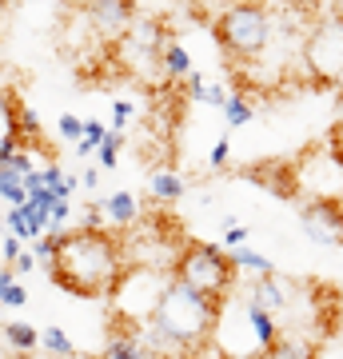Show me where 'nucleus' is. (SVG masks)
<instances>
[{
  "instance_id": "nucleus-1",
  "label": "nucleus",
  "mask_w": 343,
  "mask_h": 359,
  "mask_svg": "<svg viewBox=\"0 0 343 359\" xmlns=\"http://www.w3.org/2000/svg\"><path fill=\"white\" fill-rule=\"evenodd\" d=\"M128 271V248L112 228H68L60 231L56 256L48 259L52 283L80 299H108Z\"/></svg>"
},
{
  "instance_id": "nucleus-2",
  "label": "nucleus",
  "mask_w": 343,
  "mask_h": 359,
  "mask_svg": "<svg viewBox=\"0 0 343 359\" xmlns=\"http://www.w3.org/2000/svg\"><path fill=\"white\" fill-rule=\"evenodd\" d=\"M220 308L224 304L168 280L152 320L144 323V344H148L152 359H191L200 355L203 347H212Z\"/></svg>"
},
{
  "instance_id": "nucleus-3",
  "label": "nucleus",
  "mask_w": 343,
  "mask_h": 359,
  "mask_svg": "<svg viewBox=\"0 0 343 359\" xmlns=\"http://www.w3.org/2000/svg\"><path fill=\"white\" fill-rule=\"evenodd\" d=\"M212 36H216L220 52L231 65H255L271 48L276 16H271V8L264 0H231L212 20Z\"/></svg>"
},
{
  "instance_id": "nucleus-4",
  "label": "nucleus",
  "mask_w": 343,
  "mask_h": 359,
  "mask_svg": "<svg viewBox=\"0 0 343 359\" xmlns=\"http://www.w3.org/2000/svg\"><path fill=\"white\" fill-rule=\"evenodd\" d=\"M168 276L176 283H184V287H191V292L216 299V304L231 299V287L240 280V271L231 264L228 248L203 244V240H184V244L176 248V256H172Z\"/></svg>"
},
{
  "instance_id": "nucleus-5",
  "label": "nucleus",
  "mask_w": 343,
  "mask_h": 359,
  "mask_svg": "<svg viewBox=\"0 0 343 359\" xmlns=\"http://www.w3.org/2000/svg\"><path fill=\"white\" fill-rule=\"evenodd\" d=\"M280 335V320L267 311L243 304H228L220 308L216 332H212V347L220 351V359H264L267 347Z\"/></svg>"
},
{
  "instance_id": "nucleus-6",
  "label": "nucleus",
  "mask_w": 343,
  "mask_h": 359,
  "mask_svg": "<svg viewBox=\"0 0 343 359\" xmlns=\"http://www.w3.org/2000/svg\"><path fill=\"white\" fill-rule=\"evenodd\" d=\"M300 68L307 84L343 92V13L319 16L300 40Z\"/></svg>"
},
{
  "instance_id": "nucleus-7",
  "label": "nucleus",
  "mask_w": 343,
  "mask_h": 359,
  "mask_svg": "<svg viewBox=\"0 0 343 359\" xmlns=\"http://www.w3.org/2000/svg\"><path fill=\"white\" fill-rule=\"evenodd\" d=\"M168 280H172V276L148 268V264H128V271L120 276V283H116V292L108 295V299H112V320L144 327V323L152 320V311H156V304H160V295H164Z\"/></svg>"
},
{
  "instance_id": "nucleus-8",
  "label": "nucleus",
  "mask_w": 343,
  "mask_h": 359,
  "mask_svg": "<svg viewBox=\"0 0 343 359\" xmlns=\"http://www.w3.org/2000/svg\"><path fill=\"white\" fill-rule=\"evenodd\" d=\"M80 20L92 28L100 44H120L128 28L136 25V4L140 0H76Z\"/></svg>"
},
{
  "instance_id": "nucleus-9",
  "label": "nucleus",
  "mask_w": 343,
  "mask_h": 359,
  "mask_svg": "<svg viewBox=\"0 0 343 359\" xmlns=\"http://www.w3.org/2000/svg\"><path fill=\"white\" fill-rule=\"evenodd\" d=\"M164 25L160 20H136V25L128 28L124 36H120V44H116V56L124 60L132 72H140V68H156L160 72V48H164Z\"/></svg>"
},
{
  "instance_id": "nucleus-10",
  "label": "nucleus",
  "mask_w": 343,
  "mask_h": 359,
  "mask_svg": "<svg viewBox=\"0 0 343 359\" xmlns=\"http://www.w3.org/2000/svg\"><path fill=\"white\" fill-rule=\"evenodd\" d=\"M300 224H304V231H307L311 244L339 248L343 244V200H335V196H319V200L304 204Z\"/></svg>"
},
{
  "instance_id": "nucleus-11",
  "label": "nucleus",
  "mask_w": 343,
  "mask_h": 359,
  "mask_svg": "<svg viewBox=\"0 0 343 359\" xmlns=\"http://www.w3.org/2000/svg\"><path fill=\"white\" fill-rule=\"evenodd\" d=\"M100 359H152V351H148V344H144V327L124 323V320H112Z\"/></svg>"
},
{
  "instance_id": "nucleus-12",
  "label": "nucleus",
  "mask_w": 343,
  "mask_h": 359,
  "mask_svg": "<svg viewBox=\"0 0 343 359\" xmlns=\"http://www.w3.org/2000/svg\"><path fill=\"white\" fill-rule=\"evenodd\" d=\"M248 304L280 320L283 311H288V304H292V287H288L276 271H271V276H255L252 287H248Z\"/></svg>"
},
{
  "instance_id": "nucleus-13",
  "label": "nucleus",
  "mask_w": 343,
  "mask_h": 359,
  "mask_svg": "<svg viewBox=\"0 0 343 359\" xmlns=\"http://www.w3.org/2000/svg\"><path fill=\"white\" fill-rule=\"evenodd\" d=\"M248 176H252V184L276 192L280 200H295L300 196V168L295 164H255V168H248Z\"/></svg>"
},
{
  "instance_id": "nucleus-14",
  "label": "nucleus",
  "mask_w": 343,
  "mask_h": 359,
  "mask_svg": "<svg viewBox=\"0 0 343 359\" xmlns=\"http://www.w3.org/2000/svg\"><path fill=\"white\" fill-rule=\"evenodd\" d=\"M264 359H319V339L307 332H288V327H280L276 344L267 347Z\"/></svg>"
},
{
  "instance_id": "nucleus-15",
  "label": "nucleus",
  "mask_w": 343,
  "mask_h": 359,
  "mask_svg": "<svg viewBox=\"0 0 343 359\" xmlns=\"http://www.w3.org/2000/svg\"><path fill=\"white\" fill-rule=\"evenodd\" d=\"M16 96L13 88H0V168L8 164V156L20 148V132H16Z\"/></svg>"
},
{
  "instance_id": "nucleus-16",
  "label": "nucleus",
  "mask_w": 343,
  "mask_h": 359,
  "mask_svg": "<svg viewBox=\"0 0 343 359\" xmlns=\"http://www.w3.org/2000/svg\"><path fill=\"white\" fill-rule=\"evenodd\" d=\"M100 212H104V224H108V228H132V224H140V200H136V196L132 192H112L108 196V200H104L100 204Z\"/></svg>"
},
{
  "instance_id": "nucleus-17",
  "label": "nucleus",
  "mask_w": 343,
  "mask_h": 359,
  "mask_svg": "<svg viewBox=\"0 0 343 359\" xmlns=\"http://www.w3.org/2000/svg\"><path fill=\"white\" fill-rule=\"evenodd\" d=\"M196 68H191V56L188 48L180 44V40L168 36L164 40V48H160V76L168 80V84H180V80H188Z\"/></svg>"
},
{
  "instance_id": "nucleus-18",
  "label": "nucleus",
  "mask_w": 343,
  "mask_h": 359,
  "mask_svg": "<svg viewBox=\"0 0 343 359\" xmlns=\"http://www.w3.org/2000/svg\"><path fill=\"white\" fill-rule=\"evenodd\" d=\"M184 192H188V180L180 176L176 168H160V172L152 176V184H148V196H152L156 204H164V208L180 204Z\"/></svg>"
},
{
  "instance_id": "nucleus-19",
  "label": "nucleus",
  "mask_w": 343,
  "mask_h": 359,
  "mask_svg": "<svg viewBox=\"0 0 343 359\" xmlns=\"http://www.w3.org/2000/svg\"><path fill=\"white\" fill-rule=\"evenodd\" d=\"M4 347L13 355H32V351H40V332L25 320H8L4 323Z\"/></svg>"
},
{
  "instance_id": "nucleus-20",
  "label": "nucleus",
  "mask_w": 343,
  "mask_h": 359,
  "mask_svg": "<svg viewBox=\"0 0 343 359\" xmlns=\"http://www.w3.org/2000/svg\"><path fill=\"white\" fill-rule=\"evenodd\" d=\"M188 96L196 104H208V108H224L228 104V84H220V80H203L200 72H191L188 76Z\"/></svg>"
},
{
  "instance_id": "nucleus-21",
  "label": "nucleus",
  "mask_w": 343,
  "mask_h": 359,
  "mask_svg": "<svg viewBox=\"0 0 343 359\" xmlns=\"http://www.w3.org/2000/svg\"><path fill=\"white\" fill-rule=\"evenodd\" d=\"M228 256H231V264H236V271H252V276H271V259L267 256H260L255 248H248V244H240V248H228Z\"/></svg>"
},
{
  "instance_id": "nucleus-22",
  "label": "nucleus",
  "mask_w": 343,
  "mask_h": 359,
  "mask_svg": "<svg viewBox=\"0 0 343 359\" xmlns=\"http://www.w3.org/2000/svg\"><path fill=\"white\" fill-rule=\"evenodd\" d=\"M0 200L8 208H20L28 204V184L20 172H13V168H0Z\"/></svg>"
},
{
  "instance_id": "nucleus-23",
  "label": "nucleus",
  "mask_w": 343,
  "mask_h": 359,
  "mask_svg": "<svg viewBox=\"0 0 343 359\" xmlns=\"http://www.w3.org/2000/svg\"><path fill=\"white\" fill-rule=\"evenodd\" d=\"M220 112H224V124H228V128H243V124H252L255 108H252V100H248L243 92H231L228 104H224Z\"/></svg>"
},
{
  "instance_id": "nucleus-24",
  "label": "nucleus",
  "mask_w": 343,
  "mask_h": 359,
  "mask_svg": "<svg viewBox=\"0 0 343 359\" xmlns=\"http://www.w3.org/2000/svg\"><path fill=\"white\" fill-rule=\"evenodd\" d=\"M40 347L48 351V359H64V355H72V351H76V344L68 339V332L56 327V323H48V327L40 332Z\"/></svg>"
},
{
  "instance_id": "nucleus-25",
  "label": "nucleus",
  "mask_w": 343,
  "mask_h": 359,
  "mask_svg": "<svg viewBox=\"0 0 343 359\" xmlns=\"http://www.w3.org/2000/svg\"><path fill=\"white\" fill-rule=\"evenodd\" d=\"M4 228H8V236H16V240H25V244H32V240H40L36 228H32V216H28V208H8L4 212Z\"/></svg>"
},
{
  "instance_id": "nucleus-26",
  "label": "nucleus",
  "mask_w": 343,
  "mask_h": 359,
  "mask_svg": "<svg viewBox=\"0 0 343 359\" xmlns=\"http://www.w3.org/2000/svg\"><path fill=\"white\" fill-rule=\"evenodd\" d=\"M120 148H124V136L108 128V132H104V140H100V148H96V164L112 172V168H116V160H120Z\"/></svg>"
},
{
  "instance_id": "nucleus-27",
  "label": "nucleus",
  "mask_w": 343,
  "mask_h": 359,
  "mask_svg": "<svg viewBox=\"0 0 343 359\" xmlns=\"http://www.w3.org/2000/svg\"><path fill=\"white\" fill-rule=\"evenodd\" d=\"M104 124L100 120H84V136H80V144H72L76 148V156H92L96 148H100V140H104Z\"/></svg>"
},
{
  "instance_id": "nucleus-28",
  "label": "nucleus",
  "mask_w": 343,
  "mask_h": 359,
  "mask_svg": "<svg viewBox=\"0 0 343 359\" xmlns=\"http://www.w3.org/2000/svg\"><path fill=\"white\" fill-rule=\"evenodd\" d=\"M56 132H60L68 144H80V136H84V116L76 112H64L60 120H56Z\"/></svg>"
},
{
  "instance_id": "nucleus-29",
  "label": "nucleus",
  "mask_w": 343,
  "mask_h": 359,
  "mask_svg": "<svg viewBox=\"0 0 343 359\" xmlns=\"http://www.w3.org/2000/svg\"><path fill=\"white\" fill-rule=\"evenodd\" d=\"M136 116V104L132 100H116L112 104V132H120L124 136V128H128V120Z\"/></svg>"
},
{
  "instance_id": "nucleus-30",
  "label": "nucleus",
  "mask_w": 343,
  "mask_h": 359,
  "mask_svg": "<svg viewBox=\"0 0 343 359\" xmlns=\"http://www.w3.org/2000/svg\"><path fill=\"white\" fill-rule=\"evenodd\" d=\"M228 160H231V140L228 136H220V140L212 144V152H208V164L220 172V168H228Z\"/></svg>"
},
{
  "instance_id": "nucleus-31",
  "label": "nucleus",
  "mask_w": 343,
  "mask_h": 359,
  "mask_svg": "<svg viewBox=\"0 0 343 359\" xmlns=\"http://www.w3.org/2000/svg\"><path fill=\"white\" fill-rule=\"evenodd\" d=\"M0 304H4V308H25V304H28V292L13 280L8 287H4V292H0Z\"/></svg>"
},
{
  "instance_id": "nucleus-32",
  "label": "nucleus",
  "mask_w": 343,
  "mask_h": 359,
  "mask_svg": "<svg viewBox=\"0 0 343 359\" xmlns=\"http://www.w3.org/2000/svg\"><path fill=\"white\" fill-rule=\"evenodd\" d=\"M224 244H228V248L248 244V228H243V224H236V219H224Z\"/></svg>"
},
{
  "instance_id": "nucleus-33",
  "label": "nucleus",
  "mask_w": 343,
  "mask_h": 359,
  "mask_svg": "<svg viewBox=\"0 0 343 359\" xmlns=\"http://www.w3.org/2000/svg\"><path fill=\"white\" fill-rule=\"evenodd\" d=\"M8 268H13L16 276H28V271L36 268V256H32V252H20V256H16L13 264H8Z\"/></svg>"
},
{
  "instance_id": "nucleus-34",
  "label": "nucleus",
  "mask_w": 343,
  "mask_h": 359,
  "mask_svg": "<svg viewBox=\"0 0 343 359\" xmlns=\"http://www.w3.org/2000/svg\"><path fill=\"white\" fill-rule=\"evenodd\" d=\"M331 160H335V164H339V172H343V124L331 132Z\"/></svg>"
},
{
  "instance_id": "nucleus-35",
  "label": "nucleus",
  "mask_w": 343,
  "mask_h": 359,
  "mask_svg": "<svg viewBox=\"0 0 343 359\" xmlns=\"http://www.w3.org/2000/svg\"><path fill=\"white\" fill-rule=\"evenodd\" d=\"M100 184V168H84L80 172V188H96Z\"/></svg>"
},
{
  "instance_id": "nucleus-36",
  "label": "nucleus",
  "mask_w": 343,
  "mask_h": 359,
  "mask_svg": "<svg viewBox=\"0 0 343 359\" xmlns=\"http://www.w3.org/2000/svg\"><path fill=\"white\" fill-rule=\"evenodd\" d=\"M64 359H100V355H84V351H72V355H64Z\"/></svg>"
},
{
  "instance_id": "nucleus-37",
  "label": "nucleus",
  "mask_w": 343,
  "mask_h": 359,
  "mask_svg": "<svg viewBox=\"0 0 343 359\" xmlns=\"http://www.w3.org/2000/svg\"><path fill=\"white\" fill-rule=\"evenodd\" d=\"M339 112H343V92H339Z\"/></svg>"
},
{
  "instance_id": "nucleus-38",
  "label": "nucleus",
  "mask_w": 343,
  "mask_h": 359,
  "mask_svg": "<svg viewBox=\"0 0 343 359\" xmlns=\"http://www.w3.org/2000/svg\"><path fill=\"white\" fill-rule=\"evenodd\" d=\"M0 228H4V216H0Z\"/></svg>"
},
{
  "instance_id": "nucleus-39",
  "label": "nucleus",
  "mask_w": 343,
  "mask_h": 359,
  "mask_svg": "<svg viewBox=\"0 0 343 359\" xmlns=\"http://www.w3.org/2000/svg\"><path fill=\"white\" fill-rule=\"evenodd\" d=\"M64 4H72V0H64Z\"/></svg>"
}]
</instances>
